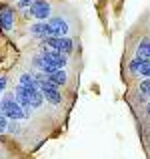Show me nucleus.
<instances>
[{
    "mask_svg": "<svg viewBox=\"0 0 150 159\" xmlns=\"http://www.w3.org/2000/svg\"><path fill=\"white\" fill-rule=\"evenodd\" d=\"M140 77H142V79H150V61H146L142 65V69H140Z\"/></svg>",
    "mask_w": 150,
    "mask_h": 159,
    "instance_id": "obj_17",
    "label": "nucleus"
},
{
    "mask_svg": "<svg viewBox=\"0 0 150 159\" xmlns=\"http://www.w3.org/2000/svg\"><path fill=\"white\" fill-rule=\"evenodd\" d=\"M38 89L44 93V99H46L48 103H52V105H60L62 103V95H60V87H56V85H52V83L48 81H42L38 85Z\"/></svg>",
    "mask_w": 150,
    "mask_h": 159,
    "instance_id": "obj_5",
    "label": "nucleus"
},
{
    "mask_svg": "<svg viewBox=\"0 0 150 159\" xmlns=\"http://www.w3.org/2000/svg\"><path fill=\"white\" fill-rule=\"evenodd\" d=\"M46 47L50 48H56V51H60V52H72L74 51V40L72 39H68V36H48V39H44L42 40Z\"/></svg>",
    "mask_w": 150,
    "mask_h": 159,
    "instance_id": "obj_3",
    "label": "nucleus"
},
{
    "mask_svg": "<svg viewBox=\"0 0 150 159\" xmlns=\"http://www.w3.org/2000/svg\"><path fill=\"white\" fill-rule=\"evenodd\" d=\"M48 81L52 83V85H56V87H62V85H66L68 83V73H66L64 69H58V70H54L52 75H48Z\"/></svg>",
    "mask_w": 150,
    "mask_h": 159,
    "instance_id": "obj_9",
    "label": "nucleus"
},
{
    "mask_svg": "<svg viewBox=\"0 0 150 159\" xmlns=\"http://www.w3.org/2000/svg\"><path fill=\"white\" fill-rule=\"evenodd\" d=\"M30 34L34 36V39H40V40H44V39H48V36H52L50 34V26H48V20H38V22H34L30 28Z\"/></svg>",
    "mask_w": 150,
    "mask_h": 159,
    "instance_id": "obj_8",
    "label": "nucleus"
},
{
    "mask_svg": "<svg viewBox=\"0 0 150 159\" xmlns=\"http://www.w3.org/2000/svg\"><path fill=\"white\" fill-rule=\"evenodd\" d=\"M44 93L40 89H36V91H32V95H30V105H32V109H40L44 105Z\"/></svg>",
    "mask_w": 150,
    "mask_h": 159,
    "instance_id": "obj_13",
    "label": "nucleus"
},
{
    "mask_svg": "<svg viewBox=\"0 0 150 159\" xmlns=\"http://www.w3.org/2000/svg\"><path fill=\"white\" fill-rule=\"evenodd\" d=\"M42 57L44 61L48 62V65H54L56 69H66V65H68V58H66V52H60L56 51V48H42ZM44 62V65H46Z\"/></svg>",
    "mask_w": 150,
    "mask_h": 159,
    "instance_id": "obj_4",
    "label": "nucleus"
},
{
    "mask_svg": "<svg viewBox=\"0 0 150 159\" xmlns=\"http://www.w3.org/2000/svg\"><path fill=\"white\" fill-rule=\"evenodd\" d=\"M4 87H6V77H0V91H4Z\"/></svg>",
    "mask_w": 150,
    "mask_h": 159,
    "instance_id": "obj_19",
    "label": "nucleus"
},
{
    "mask_svg": "<svg viewBox=\"0 0 150 159\" xmlns=\"http://www.w3.org/2000/svg\"><path fill=\"white\" fill-rule=\"evenodd\" d=\"M44 62H46V61H44V57H42V52H38V54H34V58H32V65H34V66H36V69H42V66H44Z\"/></svg>",
    "mask_w": 150,
    "mask_h": 159,
    "instance_id": "obj_16",
    "label": "nucleus"
},
{
    "mask_svg": "<svg viewBox=\"0 0 150 159\" xmlns=\"http://www.w3.org/2000/svg\"><path fill=\"white\" fill-rule=\"evenodd\" d=\"M146 115H150V103L146 105Z\"/></svg>",
    "mask_w": 150,
    "mask_h": 159,
    "instance_id": "obj_20",
    "label": "nucleus"
},
{
    "mask_svg": "<svg viewBox=\"0 0 150 159\" xmlns=\"http://www.w3.org/2000/svg\"><path fill=\"white\" fill-rule=\"evenodd\" d=\"M26 12L34 20H48L50 16H52V14H50V12H52V8H50V2H48V0H34V2H32V6L28 8Z\"/></svg>",
    "mask_w": 150,
    "mask_h": 159,
    "instance_id": "obj_2",
    "label": "nucleus"
},
{
    "mask_svg": "<svg viewBox=\"0 0 150 159\" xmlns=\"http://www.w3.org/2000/svg\"><path fill=\"white\" fill-rule=\"evenodd\" d=\"M32 2H34V0H18V2H16V6H18L20 10H28V8L32 6Z\"/></svg>",
    "mask_w": 150,
    "mask_h": 159,
    "instance_id": "obj_18",
    "label": "nucleus"
},
{
    "mask_svg": "<svg viewBox=\"0 0 150 159\" xmlns=\"http://www.w3.org/2000/svg\"><path fill=\"white\" fill-rule=\"evenodd\" d=\"M144 62H146L144 58L134 57L130 62H128V66H126V69H128V73H130V75H134V77H140V69H142V65H144Z\"/></svg>",
    "mask_w": 150,
    "mask_h": 159,
    "instance_id": "obj_11",
    "label": "nucleus"
},
{
    "mask_svg": "<svg viewBox=\"0 0 150 159\" xmlns=\"http://www.w3.org/2000/svg\"><path fill=\"white\" fill-rule=\"evenodd\" d=\"M0 111H2L10 121H20V119H24V117H26L24 109L16 103V97L12 93H8L6 97L2 99V103H0Z\"/></svg>",
    "mask_w": 150,
    "mask_h": 159,
    "instance_id": "obj_1",
    "label": "nucleus"
},
{
    "mask_svg": "<svg viewBox=\"0 0 150 159\" xmlns=\"http://www.w3.org/2000/svg\"><path fill=\"white\" fill-rule=\"evenodd\" d=\"M0 28L6 32H10L14 28V10H12V6L0 4Z\"/></svg>",
    "mask_w": 150,
    "mask_h": 159,
    "instance_id": "obj_7",
    "label": "nucleus"
},
{
    "mask_svg": "<svg viewBox=\"0 0 150 159\" xmlns=\"http://www.w3.org/2000/svg\"><path fill=\"white\" fill-rule=\"evenodd\" d=\"M138 89H140V97L144 101H150V79H142Z\"/></svg>",
    "mask_w": 150,
    "mask_h": 159,
    "instance_id": "obj_14",
    "label": "nucleus"
},
{
    "mask_svg": "<svg viewBox=\"0 0 150 159\" xmlns=\"http://www.w3.org/2000/svg\"><path fill=\"white\" fill-rule=\"evenodd\" d=\"M18 81H20V85H22V87H26V89H30V91H36V89H38L36 79L32 77V75H28V73H22Z\"/></svg>",
    "mask_w": 150,
    "mask_h": 159,
    "instance_id": "obj_12",
    "label": "nucleus"
},
{
    "mask_svg": "<svg viewBox=\"0 0 150 159\" xmlns=\"http://www.w3.org/2000/svg\"><path fill=\"white\" fill-rule=\"evenodd\" d=\"M48 26H50V34L52 36H68L70 32V24L62 16H50Z\"/></svg>",
    "mask_w": 150,
    "mask_h": 159,
    "instance_id": "obj_6",
    "label": "nucleus"
},
{
    "mask_svg": "<svg viewBox=\"0 0 150 159\" xmlns=\"http://www.w3.org/2000/svg\"><path fill=\"white\" fill-rule=\"evenodd\" d=\"M136 57L144 58V61H150V39H142L136 48Z\"/></svg>",
    "mask_w": 150,
    "mask_h": 159,
    "instance_id": "obj_10",
    "label": "nucleus"
},
{
    "mask_svg": "<svg viewBox=\"0 0 150 159\" xmlns=\"http://www.w3.org/2000/svg\"><path fill=\"white\" fill-rule=\"evenodd\" d=\"M8 125H10V119H8V117L4 115L2 111H0V133L8 131Z\"/></svg>",
    "mask_w": 150,
    "mask_h": 159,
    "instance_id": "obj_15",
    "label": "nucleus"
}]
</instances>
